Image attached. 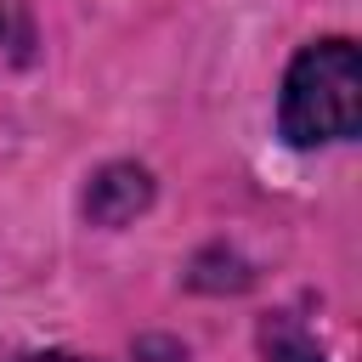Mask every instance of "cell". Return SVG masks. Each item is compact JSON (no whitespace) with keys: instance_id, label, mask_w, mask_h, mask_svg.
<instances>
[{"instance_id":"obj_1","label":"cell","mask_w":362,"mask_h":362,"mask_svg":"<svg viewBox=\"0 0 362 362\" xmlns=\"http://www.w3.org/2000/svg\"><path fill=\"white\" fill-rule=\"evenodd\" d=\"M362 119V62L351 40L305 45L283 79V136L294 147L356 136Z\"/></svg>"},{"instance_id":"obj_3","label":"cell","mask_w":362,"mask_h":362,"mask_svg":"<svg viewBox=\"0 0 362 362\" xmlns=\"http://www.w3.org/2000/svg\"><path fill=\"white\" fill-rule=\"evenodd\" d=\"M23 362H85V356H74V351H40V356H23Z\"/></svg>"},{"instance_id":"obj_2","label":"cell","mask_w":362,"mask_h":362,"mask_svg":"<svg viewBox=\"0 0 362 362\" xmlns=\"http://www.w3.org/2000/svg\"><path fill=\"white\" fill-rule=\"evenodd\" d=\"M266 356H272V362H322L311 339H294V322H288V317H277V322L266 328Z\"/></svg>"}]
</instances>
